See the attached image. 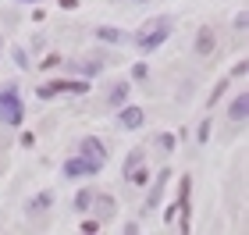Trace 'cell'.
Wrapping results in <instances>:
<instances>
[{
  "label": "cell",
  "instance_id": "3957f363",
  "mask_svg": "<svg viewBox=\"0 0 249 235\" xmlns=\"http://www.w3.org/2000/svg\"><path fill=\"white\" fill-rule=\"evenodd\" d=\"M100 171H104V161H93L86 153H75L64 161V178H96Z\"/></svg>",
  "mask_w": 249,
  "mask_h": 235
},
{
  "label": "cell",
  "instance_id": "4316f807",
  "mask_svg": "<svg viewBox=\"0 0 249 235\" xmlns=\"http://www.w3.org/2000/svg\"><path fill=\"white\" fill-rule=\"evenodd\" d=\"M21 4H39V0H21Z\"/></svg>",
  "mask_w": 249,
  "mask_h": 235
},
{
  "label": "cell",
  "instance_id": "8992f818",
  "mask_svg": "<svg viewBox=\"0 0 249 235\" xmlns=\"http://www.w3.org/2000/svg\"><path fill=\"white\" fill-rule=\"evenodd\" d=\"M57 93H89V82L82 78V82H53V86H39V96H43V100H50V96H57Z\"/></svg>",
  "mask_w": 249,
  "mask_h": 235
},
{
  "label": "cell",
  "instance_id": "5b68a950",
  "mask_svg": "<svg viewBox=\"0 0 249 235\" xmlns=\"http://www.w3.org/2000/svg\"><path fill=\"white\" fill-rule=\"evenodd\" d=\"M118 125L121 128H128V132H139L146 125V110L142 107H128V104H121L118 107Z\"/></svg>",
  "mask_w": 249,
  "mask_h": 235
},
{
  "label": "cell",
  "instance_id": "d4e9b609",
  "mask_svg": "<svg viewBox=\"0 0 249 235\" xmlns=\"http://www.w3.org/2000/svg\"><path fill=\"white\" fill-rule=\"evenodd\" d=\"M82 232H89V235L100 232V221H82Z\"/></svg>",
  "mask_w": 249,
  "mask_h": 235
},
{
  "label": "cell",
  "instance_id": "7402d4cb",
  "mask_svg": "<svg viewBox=\"0 0 249 235\" xmlns=\"http://www.w3.org/2000/svg\"><path fill=\"white\" fill-rule=\"evenodd\" d=\"M132 78H146V64H142V61L132 64Z\"/></svg>",
  "mask_w": 249,
  "mask_h": 235
},
{
  "label": "cell",
  "instance_id": "9c48e42d",
  "mask_svg": "<svg viewBox=\"0 0 249 235\" xmlns=\"http://www.w3.org/2000/svg\"><path fill=\"white\" fill-rule=\"evenodd\" d=\"M78 153H86V157H93V161H104L107 164V146L96 136H86L82 143H78Z\"/></svg>",
  "mask_w": 249,
  "mask_h": 235
},
{
  "label": "cell",
  "instance_id": "e0dca14e",
  "mask_svg": "<svg viewBox=\"0 0 249 235\" xmlns=\"http://www.w3.org/2000/svg\"><path fill=\"white\" fill-rule=\"evenodd\" d=\"M11 57H15V64H18V68H29V54H25V47H15V50H11Z\"/></svg>",
  "mask_w": 249,
  "mask_h": 235
},
{
  "label": "cell",
  "instance_id": "ffe728a7",
  "mask_svg": "<svg viewBox=\"0 0 249 235\" xmlns=\"http://www.w3.org/2000/svg\"><path fill=\"white\" fill-rule=\"evenodd\" d=\"M224 89H228V78H221V82H217V86H213V93H210V104H217V100H221V93H224Z\"/></svg>",
  "mask_w": 249,
  "mask_h": 235
},
{
  "label": "cell",
  "instance_id": "2e32d148",
  "mask_svg": "<svg viewBox=\"0 0 249 235\" xmlns=\"http://www.w3.org/2000/svg\"><path fill=\"white\" fill-rule=\"evenodd\" d=\"M157 146H160V150H167V153H171V150L178 146V143H175V136H171V132H160V136H157Z\"/></svg>",
  "mask_w": 249,
  "mask_h": 235
},
{
  "label": "cell",
  "instance_id": "ba28073f",
  "mask_svg": "<svg viewBox=\"0 0 249 235\" xmlns=\"http://www.w3.org/2000/svg\"><path fill=\"white\" fill-rule=\"evenodd\" d=\"M53 199H57V196H53V189H43V193H36V196H32L29 203H25V214H29V217L43 214V210H50V207H53Z\"/></svg>",
  "mask_w": 249,
  "mask_h": 235
},
{
  "label": "cell",
  "instance_id": "7a4b0ae2",
  "mask_svg": "<svg viewBox=\"0 0 249 235\" xmlns=\"http://www.w3.org/2000/svg\"><path fill=\"white\" fill-rule=\"evenodd\" d=\"M25 121V104L18 96V86L7 82L0 89V125H21Z\"/></svg>",
  "mask_w": 249,
  "mask_h": 235
},
{
  "label": "cell",
  "instance_id": "9a60e30c",
  "mask_svg": "<svg viewBox=\"0 0 249 235\" xmlns=\"http://www.w3.org/2000/svg\"><path fill=\"white\" fill-rule=\"evenodd\" d=\"M96 39H104V43H121V39H124V32H121V29H107V25H100V29H96Z\"/></svg>",
  "mask_w": 249,
  "mask_h": 235
},
{
  "label": "cell",
  "instance_id": "30bf717a",
  "mask_svg": "<svg viewBox=\"0 0 249 235\" xmlns=\"http://www.w3.org/2000/svg\"><path fill=\"white\" fill-rule=\"evenodd\" d=\"M128 93H132V82H114V86H110V93H107L110 110H118L121 104H128Z\"/></svg>",
  "mask_w": 249,
  "mask_h": 235
},
{
  "label": "cell",
  "instance_id": "603a6c76",
  "mask_svg": "<svg viewBox=\"0 0 249 235\" xmlns=\"http://www.w3.org/2000/svg\"><path fill=\"white\" fill-rule=\"evenodd\" d=\"M18 143H21V146H25V150H29V146H36V136H32V132H25V136H21Z\"/></svg>",
  "mask_w": 249,
  "mask_h": 235
},
{
  "label": "cell",
  "instance_id": "d6986e66",
  "mask_svg": "<svg viewBox=\"0 0 249 235\" xmlns=\"http://www.w3.org/2000/svg\"><path fill=\"white\" fill-rule=\"evenodd\" d=\"M78 72H82V78H93L100 72V61H89V64H78Z\"/></svg>",
  "mask_w": 249,
  "mask_h": 235
},
{
  "label": "cell",
  "instance_id": "6da1fadb",
  "mask_svg": "<svg viewBox=\"0 0 249 235\" xmlns=\"http://www.w3.org/2000/svg\"><path fill=\"white\" fill-rule=\"evenodd\" d=\"M171 29H175V21L167 18V15H157L150 18L146 25H139V32H135V50L139 54H153V50H160L167 36H171Z\"/></svg>",
  "mask_w": 249,
  "mask_h": 235
},
{
  "label": "cell",
  "instance_id": "484cf974",
  "mask_svg": "<svg viewBox=\"0 0 249 235\" xmlns=\"http://www.w3.org/2000/svg\"><path fill=\"white\" fill-rule=\"evenodd\" d=\"M61 7H64V11H71V7H78V0H61Z\"/></svg>",
  "mask_w": 249,
  "mask_h": 235
},
{
  "label": "cell",
  "instance_id": "44dd1931",
  "mask_svg": "<svg viewBox=\"0 0 249 235\" xmlns=\"http://www.w3.org/2000/svg\"><path fill=\"white\" fill-rule=\"evenodd\" d=\"M246 68H249L246 61H235V64H231V78H242V75H246Z\"/></svg>",
  "mask_w": 249,
  "mask_h": 235
},
{
  "label": "cell",
  "instance_id": "52a82bcc",
  "mask_svg": "<svg viewBox=\"0 0 249 235\" xmlns=\"http://www.w3.org/2000/svg\"><path fill=\"white\" fill-rule=\"evenodd\" d=\"M192 47H196V54H199V57H210V54H213V47H217V32H213L210 25H199V32H196V43H192Z\"/></svg>",
  "mask_w": 249,
  "mask_h": 235
},
{
  "label": "cell",
  "instance_id": "5bb4252c",
  "mask_svg": "<svg viewBox=\"0 0 249 235\" xmlns=\"http://www.w3.org/2000/svg\"><path fill=\"white\" fill-rule=\"evenodd\" d=\"M71 207L78 210V214L93 210V189H78V193H75V199H71Z\"/></svg>",
  "mask_w": 249,
  "mask_h": 235
},
{
  "label": "cell",
  "instance_id": "277c9868",
  "mask_svg": "<svg viewBox=\"0 0 249 235\" xmlns=\"http://www.w3.org/2000/svg\"><path fill=\"white\" fill-rule=\"evenodd\" d=\"M124 182H132V185L146 182V153L142 150H132L124 157Z\"/></svg>",
  "mask_w": 249,
  "mask_h": 235
},
{
  "label": "cell",
  "instance_id": "7c38bea8",
  "mask_svg": "<svg viewBox=\"0 0 249 235\" xmlns=\"http://www.w3.org/2000/svg\"><path fill=\"white\" fill-rule=\"evenodd\" d=\"M167 175H171L167 167H164L160 175H157V182H153V189H150V196H146V210H153L157 203H160V196H164V185H167Z\"/></svg>",
  "mask_w": 249,
  "mask_h": 235
},
{
  "label": "cell",
  "instance_id": "ac0fdd59",
  "mask_svg": "<svg viewBox=\"0 0 249 235\" xmlns=\"http://www.w3.org/2000/svg\"><path fill=\"white\" fill-rule=\"evenodd\" d=\"M210 139V118H203L199 121V132H196V143H207Z\"/></svg>",
  "mask_w": 249,
  "mask_h": 235
},
{
  "label": "cell",
  "instance_id": "cb8c5ba5",
  "mask_svg": "<svg viewBox=\"0 0 249 235\" xmlns=\"http://www.w3.org/2000/svg\"><path fill=\"white\" fill-rule=\"evenodd\" d=\"M246 21H249V15H246V11H239V15H235V29H246Z\"/></svg>",
  "mask_w": 249,
  "mask_h": 235
},
{
  "label": "cell",
  "instance_id": "8fae6325",
  "mask_svg": "<svg viewBox=\"0 0 249 235\" xmlns=\"http://www.w3.org/2000/svg\"><path fill=\"white\" fill-rule=\"evenodd\" d=\"M228 118H231V121H246V118H249V93H239V96L228 104Z\"/></svg>",
  "mask_w": 249,
  "mask_h": 235
},
{
  "label": "cell",
  "instance_id": "4fadbf2b",
  "mask_svg": "<svg viewBox=\"0 0 249 235\" xmlns=\"http://www.w3.org/2000/svg\"><path fill=\"white\" fill-rule=\"evenodd\" d=\"M93 207L100 210V217H110V214L118 210V203H114V199H110L107 193H93Z\"/></svg>",
  "mask_w": 249,
  "mask_h": 235
}]
</instances>
